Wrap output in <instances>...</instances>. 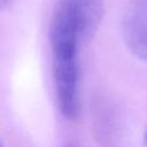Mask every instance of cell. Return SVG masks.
<instances>
[{"label": "cell", "mask_w": 147, "mask_h": 147, "mask_svg": "<svg viewBox=\"0 0 147 147\" xmlns=\"http://www.w3.org/2000/svg\"><path fill=\"white\" fill-rule=\"evenodd\" d=\"M68 147H74V146H68Z\"/></svg>", "instance_id": "7"}, {"label": "cell", "mask_w": 147, "mask_h": 147, "mask_svg": "<svg viewBox=\"0 0 147 147\" xmlns=\"http://www.w3.org/2000/svg\"><path fill=\"white\" fill-rule=\"evenodd\" d=\"M123 36L130 52L147 61V0H131L123 16Z\"/></svg>", "instance_id": "3"}, {"label": "cell", "mask_w": 147, "mask_h": 147, "mask_svg": "<svg viewBox=\"0 0 147 147\" xmlns=\"http://www.w3.org/2000/svg\"><path fill=\"white\" fill-rule=\"evenodd\" d=\"M0 147H3V145H2V142H1V140H0Z\"/></svg>", "instance_id": "6"}, {"label": "cell", "mask_w": 147, "mask_h": 147, "mask_svg": "<svg viewBox=\"0 0 147 147\" xmlns=\"http://www.w3.org/2000/svg\"><path fill=\"white\" fill-rule=\"evenodd\" d=\"M53 72L59 108L67 119L76 121L80 109L78 53H53Z\"/></svg>", "instance_id": "2"}, {"label": "cell", "mask_w": 147, "mask_h": 147, "mask_svg": "<svg viewBox=\"0 0 147 147\" xmlns=\"http://www.w3.org/2000/svg\"><path fill=\"white\" fill-rule=\"evenodd\" d=\"M14 0H0V13L7 10L11 5H13Z\"/></svg>", "instance_id": "4"}, {"label": "cell", "mask_w": 147, "mask_h": 147, "mask_svg": "<svg viewBox=\"0 0 147 147\" xmlns=\"http://www.w3.org/2000/svg\"><path fill=\"white\" fill-rule=\"evenodd\" d=\"M145 144H147V131L145 133Z\"/></svg>", "instance_id": "5"}, {"label": "cell", "mask_w": 147, "mask_h": 147, "mask_svg": "<svg viewBox=\"0 0 147 147\" xmlns=\"http://www.w3.org/2000/svg\"><path fill=\"white\" fill-rule=\"evenodd\" d=\"M102 16V0H59L49 29L52 49H78L98 31Z\"/></svg>", "instance_id": "1"}]
</instances>
